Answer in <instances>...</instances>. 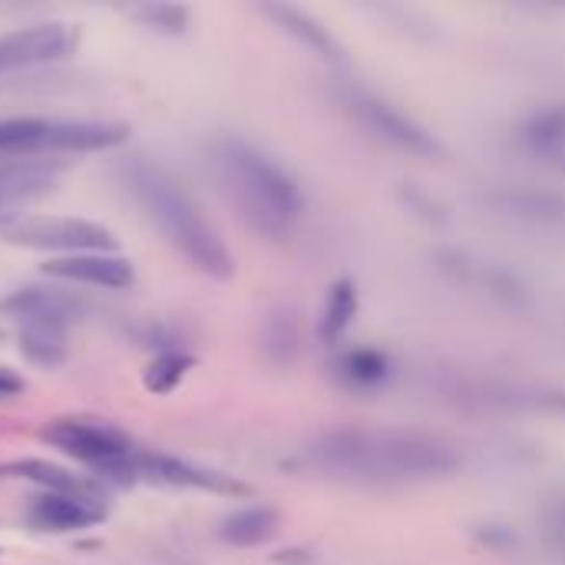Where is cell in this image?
Here are the masks:
<instances>
[{
    "instance_id": "11",
    "label": "cell",
    "mask_w": 565,
    "mask_h": 565,
    "mask_svg": "<svg viewBox=\"0 0 565 565\" xmlns=\"http://www.w3.org/2000/svg\"><path fill=\"white\" fill-rule=\"evenodd\" d=\"M43 275L53 281H70V285H89V288H106V291H122L136 281V268L129 258L116 252H89V255H66V258H50L43 265Z\"/></svg>"
},
{
    "instance_id": "25",
    "label": "cell",
    "mask_w": 565,
    "mask_h": 565,
    "mask_svg": "<svg viewBox=\"0 0 565 565\" xmlns=\"http://www.w3.org/2000/svg\"><path fill=\"white\" fill-rule=\"evenodd\" d=\"M543 536H546V546L565 563V493L546 503V510H543Z\"/></svg>"
},
{
    "instance_id": "23",
    "label": "cell",
    "mask_w": 565,
    "mask_h": 565,
    "mask_svg": "<svg viewBox=\"0 0 565 565\" xmlns=\"http://www.w3.org/2000/svg\"><path fill=\"white\" fill-rule=\"evenodd\" d=\"M129 17L139 20L146 30H156V33H166V36H182L189 20H192V10L182 7V3H162V0H149V3H136L129 7Z\"/></svg>"
},
{
    "instance_id": "17",
    "label": "cell",
    "mask_w": 565,
    "mask_h": 565,
    "mask_svg": "<svg viewBox=\"0 0 565 565\" xmlns=\"http://www.w3.org/2000/svg\"><path fill=\"white\" fill-rule=\"evenodd\" d=\"M278 523L281 520L271 507H262V503L242 507V510H232L218 523V540L235 550H255V546H265L268 540H275Z\"/></svg>"
},
{
    "instance_id": "19",
    "label": "cell",
    "mask_w": 565,
    "mask_h": 565,
    "mask_svg": "<svg viewBox=\"0 0 565 565\" xmlns=\"http://www.w3.org/2000/svg\"><path fill=\"white\" fill-rule=\"evenodd\" d=\"M358 318V285L341 278L331 285L324 305H321V321H318V334L324 341H341L348 334V328Z\"/></svg>"
},
{
    "instance_id": "6",
    "label": "cell",
    "mask_w": 565,
    "mask_h": 565,
    "mask_svg": "<svg viewBox=\"0 0 565 565\" xmlns=\"http://www.w3.org/2000/svg\"><path fill=\"white\" fill-rule=\"evenodd\" d=\"M106 132L96 119H36L7 116L0 119V159H20L36 152H103Z\"/></svg>"
},
{
    "instance_id": "2",
    "label": "cell",
    "mask_w": 565,
    "mask_h": 565,
    "mask_svg": "<svg viewBox=\"0 0 565 565\" xmlns=\"http://www.w3.org/2000/svg\"><path fill=\"white\" fill-rule=\"evenodd\" d=\"M119 182L132 195V202L142 209V215L152 222V228L202 275L209 278H232L235 258L215 225L202 215L199 202L189 195V189L156 159L149 156H129L119 162Z\"/></svg>"
},
{
    "instance_id": "13",
    "label": "cell",
    "mask_w": 565,
    "mask_h": 565,
    "mask_svg": "<svg viewBox=\"0 0 565 565\" xmlns=\"http://www.w3.org/2000/svg\"><path fill=\"white\" fill-rule=\"evenodd\" d=\"M467 401L500 407V411H530V414H565V391L536 387L523 381H470L460 387Z\"/></svg>"
},
{
    "instance_id": "26",
    "label": "cell",
    "mask_w": 565,
    "mask_h": 565,
    "mask_svg": "<svg viewBox=\"0 0 565 565\" xmlns=\"http://www.w3.org/2000/svg\"><path fill=\"white\" fill-rule=\"evenodd\" d=\"M20 391H23V377L13 374L10 367H0V401L13 397V394H20Z\"/></svg>"
},
{
    "instance_id": "12",
    "label": "cell",
    "mask_w": 565,
    "mask_h": 565,
    "mask_svg": "<svg viewBox=\"0 0 565 565\" xmlns=\"http://www.w3.org/2000/svg\"><path fill=\"white\" fill-rule=\"evenodd\" d=\"M106 500L99 497H66V493H40L30 500L26 520L43 533H79L106 523Z\"/></svg>"
},
{
    "instance_id": "15",
    "label": "cell",
    "mask_w": 565,
    "mask_h": 565,
    "mask_svg": "<svg viewBox=\"0 0 565 565\" xmlns=\"http://www.w3.org/2000/svg\"><path fill=\"white\" fill-rule=\"evenodd\" d=\"M262 13L271 17L275 26L285 30L291 40H298L305 50H311V53H318V56H324V60H341V43H338V40L331 36V30H328L321 20H315L308 10H301V7H295V3H265Z\"/></svg>"
},
{
    "instance_id": "7",
    "label": "cell",
    "mask_w": 565,
    "mask_h": 565,
    "mask_svg": "<svg viewBox=\"0 0 565 565\" xmlns=\"http://www.w3.org/2000/svg\"><path fill=\"white\" fill-rule=\"evenodd\" d=\"M348 106L361 119V126L367 132H374L377 139H384L387 146H394L407 156H420V159L440 156L437 136L424 122H417L411 113H404L397 103H391L387 96L354 86V89H348Z\"/></svg>"
},
{
    "instance_id": "10",
    "label": "cell",
    "mask_w": 565,
    "mask_h": 565,
    "mask_svg": "<svg viewBox=\"0 0 565 565\" xmlns=\"http://www.w3.org/2000/svg\"><path fill=\"white\" fill-rule=\"evenodd\" d=\"M89 301L76 291L56 288V285H23L13 288L7 298H0V315L10 321H56L73 328L89 315Z\"/></svg>"
},
{
    "instance_id": "4",
    "label": "cell",
    "mask_w": 565,
    "mask_h": 565,
    "mask_svg": "<svg viewBox=\"0 0 565 565\" xmlns=\"http://www.w3.org/2000/svg\"><path fill=\"white\" fill-rule=\"evenodd\" d=\"M40 437L50 447H56L60 454H66L70 460L83 463L89 473H96L106 483L129 487L139 480V457L146 447H139L129 434H122L113 424L60 417V420L46 424Z\"/></svg>"
},
{
    "instance_id": "16",
    "label": "cell",
    "mask_w": 565,
    "mask_h": 565,
    "mask_svg": "<svg viewBox=\"0 0 565 565\" xmlns=\"http://www.w3.org/2000/svg\"><path fill=\"white\" fill-rule=\"evenodd\" d=\"M66 334H70V328L56 324V321H20L17 324V348L30 364L53 371L70 354Z\"/></svg>"
},
{
    "instance_id": "3",
    "label": "cell",
    "mask_w": 565,
    "mask_h": 565,
    "mask_svg": "<svg viewBox=\"0 0 565 565\" xmlns=\"http://www.w3.org/2000/svg\"><path fill=\"white\" fill-rule=\"evenodd\" d=\"M209 162L228 202L258 235L281 238L298 225L305 212L301 185L265 149L238 136H218L209 149Z\"/></svg>"
},
{
    "instance_id": "21",
    "label": "cell",
    "mask_w": 565,
    "mask_h": 565,
    "mask_svg": "<svg viewBox=\"0 0 565 565\" xmlns=\"http://www.w3.org/2000/svg\"><path fill=\"white\" fill-rule=\"evenodd\" d=\"M497 202L523 218L533 222H563L565 218V199L553 192H540V189H507L497 195Z\"/></svg>"
},
{
    "instance_id": "24",
    "label": "cell",
    "mask_w": 565,
    "mask_h": 565,
    "mask_svg": "<svg viewBox=\"0 0 565 565\" xmlns=\"http://www.w3.org/2000/svg\"><path fill=\"white\" fill-rule=\"evenodd\" d=\"M262 344H265V354L271 364H288L298 351V328H295L291 315H285V311L268 315L265 331H262Z\"/></svg>"
},
{
    "instance_id": "8",
    "label": "cell",
    "mask_w": 565,
    "mask_h": 565,
    "mask_svg": "<svg viewBox=\"0 0 565 565\" xmlns=\"http://www.w3.org/2000/svg\"><path fill=\"white\" fill-rule=\"evenodd\" d=\"M139 480L169 487V490H195V493H212V497H248L252 490L218 470L189 463L182 457L162 454V450H142L139 457Z\"/></svg>"
},
{
    "instance_id": "27",
    "label": "cell",
    "mask_w": 565,
    "mask_h": 565,
    "mask_svg": "<svg viewBox=\"0 0 565 565\" xmlns=\"http://www.w3.org/2000/svg\"><path fill=\"white\" fill-rule=\"evenodd\" d=\"M3 477H7V467H0V480H3Z\"/></svg>"
},
{
    "instance_id": "14",
    "label": "cell",
    "mask_w": 565,
    "mask_h": 565,
    "mask_svg": "<svg viewBox=\"0 0 565 565\" xmlns=\"http://www.w3.org/2000/svg\"><path fill=\"white\" fill-rule=\"evenodd\" d=\"M60 175V159H0V215H10L13 205L50 192Z\"/></svg>"
},
{
    "instance_id": "18",
    "label": "cell",
    "mask_w": 565,
    "mask_h": 565,
    "mask_svg": "<svg viewBox=\"0 0 565 565\" xmlns=\"http://www.w3.org/2000/svg\"><path fill=\"white\" fill-rule=\"evenodd\" d=\"M7 473L30 480L36 487H43V493H66V497H99L103 500V487L89 477H79L66 467H56L50 460H13L7 463Z\"/></svg>"
},
{
    "instance_id": "20",
    "label": "cell",
    "mask_w": 565,
    "mask_h": 565,
    "mask_svg": "<svg viewBox=\"0 0 565 565\" xmlns=\"http://www.w3.org/2000/svg\"><path fill=\"white\" fill-rule=\"evenodd\" d=\"M192 364H195V358H192L185 348H162V351L146 364L142 384H146L149 394L166 397V394H172V391L185 381V374L192 371Z\"/></svg>"
},
{
    "instance_id": "1",
    "label": "cell",
    "mask_w": 565,
    "mask_h": 565,
    "mask_svg": "<svg viewBox=\"0 0 565 565\" xmlns=\"http://www.w3.org/2000/svg\"><path fill=\"white\" fill-rule=\"evenodd\" d=\"M305 463L318 473L361 483H420L450 477L460 454L450 440L401 427H344L315 437Z\"/></svg>"
},
{
    "instance_id": "9",
    "label": "cell",
    "mask_w": 565,
    "mask_h": 565,
    "mask_svg": "<svg viewBox=\"0 0 565 565\" xmlns=\"http://www.w3.org/2000/svg\"><path fill=\"white\" fill-rule=\"evenodd\" d=\"M76 43L79 33L70 23H33L0 33V73L66 60L76 50Z\"/></svg>"
},
{
    "instance_id": "5",
    "label": "cell",
    "mask_w": 565,
    "mask_h": 565,
    "mask_svg": "<svg viewBox=\"0 0 565 565\" xmlns=\"http://www.w3.org/2000/svg\"><path fill=\"white\" fill-rule=\"evenodd\" d=\"M0 242L30 248V252H50V255H89V252H116V235L93 222L76 215H30V212H10L0 215Z\"/></svg>"
},
{
    "instance_id": "22",
    "label": "cell",
    "mask_w": 565,
    "mask_h": 565,
    "mask_svg": "<svg viewBox=\"0 0 565 565\" xmlns=\"http://www.w3.org/2000/svg\"><path fill=\"white\" fill-rule=\"evenodd\" d=\"M338 374L351 387H381L391 377V364L381 351L374 348H351L338 358Z\"/></svg>"
}]
</instances>
